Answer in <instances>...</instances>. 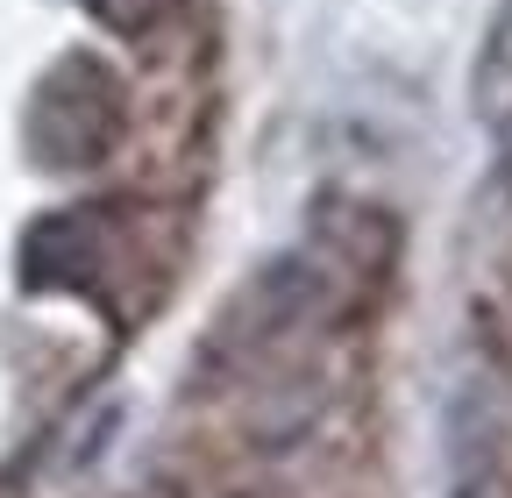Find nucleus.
Returning a JSON list of instances; mask_svg holds the SVG:
<instances>
[{
  "instance_id": "1",
  "label": "nucleus",
  "mask_w": 512,
  "mask_h": 498,
  "mask_svg": "<svg viewBox=\"0 0 512 498\" xmlns=\"http://www.w3.org/2000/svg\"><path fill=\"white\" fill-rule=\"evenodd\" d=\"M86 8H93V15H107L114 29H150V22L171 8V0H86Z\"/></svg>"
}]
</instances>
